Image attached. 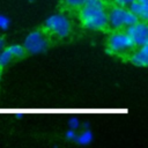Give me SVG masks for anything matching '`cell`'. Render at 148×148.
<instances>
[{"label": "cell", "mask_w": 148, "mask_h": 148, "mask_svg": "<svg viewBox=\"0 0 148 148\" xmlns=\"http://www.w3.org/2000/svg\"><path fill=\"white\" fill-rule=\"evenodd\" d=\"M138 21L139 18L127 7L117 5L108 13V27H111L113 30H121L124 28L126 29Z\"/></svg>", "instance_id": "7a4b0ae2"}, {"label": "cell", "mask_w": 148, "mask_h": 148, "mask_svg": "<svg viewBox=\"0 0 148 148\" xmlns=\"http://www.w3.org/2000/svg\"><path fill=\"white\" fill-rule=\"evenodd\" d=\"M69 6H72V7H76V8H80L81 6H83L87 1H89V0H65Z\"/></svg>", "instance_id": "5bb4252c"}, {"label": "cell", "mask_w": 148, "mask_h": 148, "mask_svg": "<svg viewBox=\"0 0 148 148\" xmlns=\"http://www.w3.org/2000/svg\"><path fill=\"white\" fill-rule=\"evenodd\" d=\"M23 47L27 53L30 54H38L43 53L49 47V42L45 37V35L39 30H34L24 39Z\"/></svg>", "instance_id": "5b68a950"}, {"label": "cell", "mask_w": 148, "mask_h": 148, "mask_svg": "<svg viewBox=\"0 0 148 148\" xmlns=\"http://www.w3.org/2000/svg\"><path fill=\"white\" fill-rule=\"evenodd\" d=\"M29 1H34V0H29Z\"/></svg>", "instance_id": "d6986e66"}, {"label": "cell", "mask_w": 148, "mask_h": 148, "mask_svg": "<svg viewBox=\"0 0 148 148\" xmlns=\"http://www.w3.org/2000/svg\"><path fill=\"white\" fill-rule=\"evenodd\" d=\"M0 79H1V68H0Z\"/></svg>", "instance_id": "ac0fdd59"}, {"label": "cell", "mask_w": 148, "mask_h": 148, "mask_svg": "<svg viewBox=\"0 0 148 148\" xmlns=\"http://www.w3.org/2000/svg\"><path fill=\"white\" fill-rule=\"evenodd\" d=\"M76 134H77V131H76V130H72V128H68V130L65 132V138H66L68 141H74V142H75V139H76Z\"/></svg>", "instance_id": "7c38bea8"}, {"label": "cell", "mask_w": 148, "mask_h": 148, "mask_svg": "<svg viewBox=\"0 0 148 148\" xmlns=\"http://www.w3.org/2000/svg\"><path fill=\"white\" fill-rule=\"evenodd\" d=\"M128 9L141 21H147L148 18V3H142L133 0L128 5Z\"/></svg>", "instance_id": "ba28073f"}, {"label": "cell", "mask_w": 148, "mask_h": 148, "mask_svg": "<svg viewBox=\"0 0 148 148\" xmlns=\"http://www.w3.org/2000/svg\"><path fill=\"white\" fill-rule=\"evenodd\" d=\"M130 61L132 65L136 67H147L148 65V44L139 46L136 51H134L130 56Z\"/></svg>", "instance_id": "52a82bcc"}, {"label": "cell", "mask_w": 148, "mask_h": 148, "mask_svg": "<svg viewBox=\"0 0 148 148\" xmlns=\"http://www.w3.org/2000/svg\"><path fill=\"white\" fill-rule=\"evenodd\" d=\"M125 32L131 38L134 46H142L148 44V25L147 21L139 20L125 29Z\"/></svg>", "instance_id": "8992f818"}, {"label": "cell", "mask_w": 148, "mask_h": 148, "mask_svg": "<svg viewBox=\"0 0 148 148\" xmlns=\"http://www.w3.org/2000/svg\"><path fill=\"white\" fill-rule=\"evenodd\" d=\"M14 59H15V57H14L10 47L9 46H5L0 51V68H3L7 65H9Z\"/></svg>", "instance_id": "30bf717a"}, {"label": "cell", "mask_w": 148, "mask_h": 148, "mask_svg": "<svg viewBox=\"0 0 148 148\" xmlns=\"http://www.w3.org/2000/svg\"><path fill=\"white\" fill-rule=\"evenodd\" d=\"M10 25V20L7 15L0 14V29L1 30H7Z\"/></svg>", "instance_id": "8fae6325"}, {"label": "cell", "mask_w": 148, "mask_h": 148, "mask_svg": "<svg viewBox=\"0 0 148 148\" xmlns=\"http://www.w3.org/2000/svg\"><path fill=\"white\" fill-rule=\"evenodd\" d=\"M132 1H133V0H114L116 5L123 6V7H128V5H130Z\"/></svg>", "instance_id": "9a60e30c"}, {"label": "cell", "mask_w": 148, "mask_h": 148, "mask_svg": "<svg viewBox=\"0 0 148 148\" xmlns=\"http://www.w3.org/2000/svg\"><path fill=\"white\" fill-rule=\"evenodd\" d=\"M135 1H139V2H142V3H148V0H135Z\"/></svg>", "instance_id": "e0dca14e"}, {"label": "cell", "mask_w": 148, "mask_h": 148, "mask_svg": "<svg viewBox=\"0 0 148 148\" xmlns=\"http://www.w3.org/2000/svg\"><path fill=\"white\" fill-rule=\"evenodd\" d=\"M134 47L131 38L125 31L116 30L108 40V52L110 54H123Z\"/></svg>", "instance_id": "3957f363"}, {"label": "cell", "mask_w": 148, "mask_h": 148, "mask_svg": "<svg viewBox=\"0 0 148 148\" xmlns=\"http://www.w3.org/2000/svg\"><path fill=\"white\" fill-rule=\"evenodd\" d=\"M3 47H5V40H3V39L0 37V51H1Z\"/></svg>", "instance_id": "2e32d148"}, {"label": "cell", "mask_w": 148, "mask_h": 148, "mask_svg": "<svg viewBox=\"0 0 148 148\" xmlns=\"http://www.w3.org/2000/svg\"><path fill=\"white\" fill-rule=\"evenodd\" d=\"M45 28L58 37H67L71 32L72 25L69 20L62 14H53L45 21Z\"/></svg>", "instance_id": "277c9868"}, {"label": "cell", "mask_w": 148, "mask_h": 148, "mask_svg": "<svg viewBox=\"0 0 148 148\" xmlns=\"http://www.w3.org/2000/svg\"><path fill=\"white\" fill-rule=\"evenodd\" d=\"M80 21L90 30L101 31L108 28V12L103 0H89L80 7Z\"/></svg>", "instance_id": "6da1fadb"}, {"label": "cell", "mask_w": 148, "mask_h": 148, "mask_svg": "<svg viewBox=\"0 0 148 148\" xmlns=\"http://www.w3.org/2000/svg\"><path fill=\"white\" fill-rule=\"evenodd\" d=\"M81 127V123H80V119L77 118H73V119H69L68 121V128H72V130H79Z\"/></svg>", "instance_id": "4fadbf2b"}, {"label": "cell", "mask_w": 148, "mask_h": 148, "mask_svg": "<svg viewBox=\"0 0 148 148\" xmlns=\"http://www.w3.org/2000/svg\"><path fill=\"white\" fill-rule=\"evenodd\" d=\"M92 139H94V134L90 131V128H82V131L76 134L75 142L81 146H87L92 141Z\"/></svg>", "instance_id": "9c48e42d"}]
</instances>
